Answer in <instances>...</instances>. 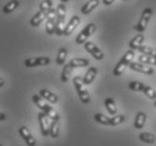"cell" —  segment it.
<instances>
[{
  "mask_svg": "<svg viewBox=\"0 0 156 146\" xmlns=\"http://www.w3.org/2000/svg\"><path fill=\"white\" fill-rule=\"evenodd\" d=\"M33 102L42 110V112L47 115L52 120H60V116L56 112V110H54V108L51 107L43 97H41L39 94H34L33 96Z\"/></svg>",
  "mask_w": 156,
  "mask_h": 146,
  "instance_id": "6da1fadb",
  "label": "cell"
},
{
  "mask_svg": "<svg viewBox=\"0 0 156 146\" xmlns=\"http://www.w3.org/2000/svg\"><path fill=\"white\" fill-rule=\"evenodd\" d=\"M134 57H135V51H133V50L127 51V52L124 54V56L121 57V60L119 61L117 64H116V66H115V69H114L115 77H119V75L122 74V72L126 70V68L130 65V63L133 62V60H134Z\"/></svg>",
  "mask_w": 156,
  "mask_h": 146,
  "instance_id": "7a4b0ae2",
  "label": "cell"
},
{
  "mask_svg": "<svg viewBox=\"0 0 156 146\" xmlns=\"http://www.w3.org/2000/svg\"><path fill=\"white\" fill-rule=\"evenodd\" d=\"M73 84L75 87V90L79 94V98L81 100L82 103H89L90 102V94H89L88 90L85 88V84L83 82V79H81L80 77H74L73 79Z\"/></svg>",
  "mask_w": 156,
  "mask_h": 146,
  "instance_id": "3957f363",
  "label": "cell"
},
{
  "mask_svg": "<svg viewBox=\"0 0 156 146\" xmlns=\"http://www.w3.org/2000/svg\"><path fill=\"white\" fill-rule=\"evenodd\" d=\"M57 20H56V28L55 34L58 36L64 35V29H65V15H66V8L63 2H61L57 6Z\"/></svg>",
  "mask_w": 156,
  "mask_h": 146,
  "instance_id": "277c9868",
  "label": "cell"
},
{
  "mask_svg": "<svg viewBox=\"0 0 156 146\" xmlns=\"http://www.w3.org/2000/svg\"><path fill=\"white\" fill-rule=\"evenodd\" d=\"M152 14H153V10L151 8H145L144 10H143V14L140 16V19H139V22L137 23V25L135 26V30H137L138 33L142 34L143 32H145L146 28H147V25H148V22L151 17H152Z\"/></svg>",
  "mask_w": 156,
  "mask_h": 146,
  "instance_id": "5b68a950",
  "label": "cell"
},
{
  "mask_svg": "<svg viewBox=\"0 0 156 146\" xmlns=\"http://www.w3.org/2000/svg\"><path fill=\"white\" fill-rule=\"evenodd\" d=\"M38 118V124L39 128H41V133L44 137L50 136V129H51V124H52V119H51L47 115H45L44 112H39L37 115Z\"/></svg>",
  "mask_w": 156,
  "mask_h": 146,
  "instance_id": "8992f818",
  "label": "cell"
},
{
  "mask_svg": "<svg viewBox=\"0 0 156 146\" xmlns=\"http://www.w3.org/2000/svg\"><path fill=\"white\" fill-rule=\"evenodd\" d=\"M94 30H96V25H94L93 23H90V24L85 26L84 28H83V30H82V32L76 36V38H75L76 44H79V45H81V44H85L89 37L94 33Z\"/></svg>",
  "mask_w": 156,
  "mask_h": 146,
  "instance_id": "52a82bcc",
  "label": "cell"
},
{
  "mask_svg": "<svg viewBox=\"0 0 156 146\" xmlns=\"http://www.w3.org/2000/svg\"><path fill=\"white\" fill-rule=\"evenodd\" d=\"M46 33L48 35H52L55 33L56 28V20H57V11L56 9L52 8L46 15Z\"/></svg>",
  "mask_w": 156,
  "mask_h": 146,
  "instance_id": "ba28073f",
  "label": "cell"
},
{
  "mask_svg": "<svg viewBox=\"0 0 156 146\" xmlns=\"http://www.w3.org/2000/svg\"><path fill=\"white\" fill-rule=\"evenodd\" d=\"M50 57L46 56H39V57H29L25 60L26 68H34V66H44V65L50 64Z\"/></svg>",
  "mask_w": 156,
  "mask_h": 146,
  "instance_id": "9c48e42d",
  "label": "cell"
},
{
  "mask_svg": "<svg viewBox=\"0 0 156 146\" xmlns=\"http://www.w3.org/2000/svg\"><path fill=\"white\" fill-rule=\"evenodd\" d=\"M18 134L23 138V141L27 144V146H36V139L34 138L30 130L26 126H21L20 128L18 129Z\"/></svg>",
  "mask_w": 156,
  "mask_h": 146,
  "instance_id": "30bf717a",
  "label": "cell"
},
{
  "mask_svg": "<svg viewBox=\"0 0 156 146\" xmlns=\"http://www.w3.org/2000/svg\"><path fill=\"white\" fill-rule=\"evenodd\" d=\"M129 68H130L133 71L140 72V73H143V74L151 75L154 73V69L151 68L149 65L143 64V63H140V62H131L130 65H129Z\"/></svg>",
  "mask_w": 156,
  "mask_h": 146,
  "instance_id": "8fae6325",
  "label": "cell"
},
{
  "mask_svg": "<svg viewBox=\"0 0 156 146\" xmlns=\"http://www.w3.org/2000/svg\"><path fill=\"white\" fill-rule=\"evenodd\" d=\"M84 48L88 51L89 53L91 54L96 60L101 61L103 59V53L101 52V50L97 46L96 44L92 43V42H87V43L84 44Z\"/></svg>",
  "mask_w": 156,
  "mask_h": 146,
  "instance_id": "7c38bea8",
  "label": "cell"
},
{
  "mask_svg": "<svg viewBox=\"0 0 156 146\" xmlns=\"http://www.w3.org/2000/svg\"><path fill=\"white\" fill-rule=\"evenodd\" d=\"M80 17L79 16H73V17L70 19V22L68 23V25L65 26V29H64V35L69 36L71 35L72 33L74 32V29L76 28L80 24Z\"/></svg>",
  "mask_w": 156,
  "mask_h": 146,
  "instance_id": "4fadbf2b",
  "label": "cell"
},
{
  "mask_svg": "<svg viewBox=\"0 0 156 146\" xmlns=\"http://www.w3.org/2000/svg\"><path fill=\"white\" fill-rule=\"evenodd\" d=\"M39 96L43 97L46 101H48V102H51V103H54V105L58 102V98H57L56 94L47 89L41 90V91H39Z\"/></svg>",
  "mask_w": 156,
  "mask_h": 146,
  "instance_id": "5bb4252c",
  "label": "cell"
},
{
  "mask_svg": "<svg viewBox=\"0 0 156 146\" xmlns=\"http://www.w3.org/2000/svg\"><path fill=\"white\" fill-rule=\"evenodd\" d=\"M99 4H100V0H89L87 4L82 6L81 12L83 15L90 14L94 8H97L98 6H99Z\"/></svg>",
  "mask_w": 156,
  "mask_h": 146,
  "instance_id": "9a60e30c",
  "label": "cell"
},
{
  "mask_svg": "<svg viewBox=\"0 0 156 146\" xmlns=\"http://www.w3.org/2000/svg\"><path fill=\"white\" fill-rule=\"evenodd\" d=\"M146 119H147V116H146L145 112H143V111L137 112L135 117V121H134V127L136 129H142L146 123Z\"/></svg>",
  "mask_w": 156,
  "mask_h": 146,
  "instance_id": "2e32d148",
  "label": "cell"
},
{
  "mask_svg": "<svg viewBox=\"0 0 156 146\" xmlns=\"http://www.w3.org/2000/svg\"><path fill=\"white\" fill-rule=\"evenodd\" d=\"M97 73H98V70H97V68H90L87 71V73H85L84 78H83V82H84L85 86H89V84H91L93 82V80L96 79L97 77Z\"/></svg>",
  "mask_w": 156,
  "mask_h": 146,
  "instance_id": "e0dca14e",
  "label": "cell"
},
{
  "mask_svg": "<svg viewBox=\"0 0 156 146\" xmlns=\"http://www.w3.org/2000/svg\"><path fill=\"white\" fill-rule=\"evenodd\" d=\"M70 65L72 68H84V66H88L90 64V61L88 59H82V57H74L72 59L70 62Z\"/></svg>",
  "mask_w": 156,
  "mask_h": 146,
  "instance_id": "ac0fdd59",
  "label": "cell"
},
{
  "mask_svg": "<svg viewBox=\"0 0 156 146\" xmlns=\"http://www.w3.org/2000/svg\"><path fill=\"white\" fill-rule=\"evenodd\" d=\"M46 12H44V11L39 10L36 12V15L34 16V17L30 19V25L33 26V27H37V26H39L41 24H42V22L46 18Z\"/></svg>",
  "mask_w": 156,
  "mask_h": 146,
  "instance_id": "d6986e66",
  "label": "cell"
},
{
  "mask_svg": "<svg viewBox=\"0 0 156 146\" xmlns=\"http://www.w3.org/2000/svg\"><path fill=\"white\" fill-rule=\"evenodd\" d=\"M144 39H145V37H144L143 34H138L137 36H135V37L129 42V47H130V50L135 51V50H137L138 47L142 46L143 43H144Z\"/></svg>",
  "mask_w": 156,
  "mask_h": 146,
  "instance_id": "ffe728a7",
  "label": "cell"
},
{
  "mask_svg": "<svg viewBox=\"0 0 156 146\" xmlns=\"http://www.w3.org/2000/svg\"><path fill=\"white\" fill-rule=\"evenodd\" d=\"M105 106H106L107 111L109 112L111 116H116L117 115V106L115 103V100L112 98H107L105 100Z\"/></svg>",
  "mask_w": 156,
  "mask_h": 146,
  "instance_id": "44dd1931",
  "label": "cell"
},
{
  "mask_svg": "<svg viewBox=\"0 0 156 146\" xmlns=\"http://www.w3.org/2000/svg\"><path fill=\"white\" fill-rule=\"evenodd\" d=\"M19 6V1L18 0H11L8 4H6L2 8V12L4 14H10Z\"/></svg>",
  "mask_w": 156,
  "mask_h": 146,
  "instance_id": "7402d4cb",
  "label": "cell"
},
{
  "mask_svg": "<svg viewBox=\"0 0 156 146\" xmlns=\"http://www.w3.org/2000/svg\"><path fill=\"white\" fill-rule=\"evenodd\" d=\"M72 70H73V68L70 65V63L64 65L62 74H61V80H62V82L69 81V79H70V77H71V74H72Z\"/></svg>",
  "mask_w": 156,
  "mask_h": 146,
  "instance_id": "603a6c76",
  "label": "cell"
},
{
  "mask_svg": "<svg viewBox=\"0 0 156 146\" xmlns=\"http://www.w3.org/2000/svg\"><path fill=\"white\" fill-rule=\"evenodd\" d=\"M66 55H68V50L65 47H61L56 56V64L63 65L65 63V60H66Z\"/></svg>",
  "mask_w": 156,
  "mask_h": 146,
  "instance_id": "cb8c5ba5",
  "label": "cell"
},
{
  "mask_svg": "<svg viewBox=\"0 0 156 146\" xmlns=\"http://www.w3.org/2000/svg\"><path fill=\"white\" fill-rule=\"evenodd\" d=\"M60 134V123L58 120H52L50 129V136L52 138H57Z\"/></svg>",
  "mask_w": 156,
  "mask_h": 146,
  "instance_id": "d4e9b609",
  "label": "cell"
},
{
  "mask_svg": "<svg viewBox=\"0 0 156 146\" xmlns=\"http://www.w3.org/2000/svg\"><path fill=\"white\" fill-rule=\"evenodd\" d=\"M139 139L146 144H153L155 142V135L152 133H140L139 134Z\"/></svg>",
  "mask_w": 156,
  "mask_h": 146,
  "instance_id": "484cf974",
  "label": "cell"
},
{
  "mask_svg": "<svg viewBox=\"0 0 156 146\" xmlns=\"http://www.w3.org/2000/svg\"><path fill=\"white\" fill-rule=\"evenodd\" d=\"M138 61L143 64H146V65H156V57H153V56H148V55H139L138 56Z\"/></svg>",
  "mask_w": 156,
  "mask_h": 146,
  "instance_id": "4316f807",
  "label": "cell"
},
{
  "mask_svg": "<svg viewBox=\"0 0 156 146\" xmlns=\"http://www.w3.org/2000/svg\"><path fill=\"white\" fill-rule=\"evenodd\" d=\"M137 51H139L142 54L144 55H148V56H153V57H156V48H153V47H149V46H140L137 48Z\"/></svg>",
  "mask_w": 156,
  "mask_h": 146,
  "instance_id": "83f0119b",
  "label": "cell"
},
{
  "mask_svg": "<svg viewBox=\"0 0 156 146\" xmlns=\"http://www.w3.org/2000/svg\"><path fill=\"white\" fill-rule=\"evenodd\" d=\"M94 120L97 123H99L101 125H105V126H110V118L105 116L103 114H96L94 115Z\"/></svg>",
  "mask_w": 156,
  "mask_h": 146,
  "instance_id": "f1b7e54d",
  "label": "cell"
},
{
  "mask_svg": "<svg viewBox=\"0 0 156 146\" xmlns=\"http://www.w3.org/2000/svg\"><path fill=\"white\" fill-rule=\"evenodd\" d=\"M144 87H145V84L139 81H131L130 83L128 84V88H129V89L133 90V91H137V92H139V91L143 92Z\"/></svg>",
  "mask_w": 156,
  "mask_h": 146,
  "instance_id": "f546056e",
  "label": "cell"
},
{
  "mask_svg": "<svg viewBox=\"0 0 156 146\" xmlns=\"http://www.w3.org/2000/svg\"><path fill=\"white\" fill-rule=\"evenodd\" d=\"M53 8V2H52V0H44L41 6H39V10L44 11V12H48Z\"/></svg>",
  "mask_w": 156,
  "mask_h": 146,
  "instance_id": "4dcf8cb0",
  "label": "cell"
},
{
  "mask_svg": "<svg viewBox=\"0 0 156 146\" xmlns=\"http://www.w3.org/2000/svg\"><path fill=\"white\" fill-rule=\"evenodd\" d=\"M125 121L124 115H116L112 118H110V126H118L119 124Z\"/></svg>",
  "mask_w": 156,
  "mask_h": 146,
  "instance_id": "1f68e13d",
  "label": "cell"
},
{
  "mask_svg": "<svg viewBox=\"0 0 156 146\" xmlns=\"http://www.w3.org/2000/svg\"><path fill=\"white\" fill-rule=\"evenodd\" d=\"M143 92H144V94H146V96L148 97L149 99L156 100V92H155V90L152 89L151 87L145 86V87H144V89H143Z\"/></svg>",
  "mask_w": 156,
  "mask_h": 146,
  "instance_id": "d6a6232c",
  "label": "cell"
},
{
  "mask_svg": "<svg viewBox=\"0 0 156 146\" xmlns=\"http://www.w3.org/2000/svg\"><path fill=\"white\" fill-rule=\"evenodd\" d=\"M114 1H115V0H102V2L106 5V6H110V5L112 4Z\"/></svg>",
  "mask_w": 156,
  "mask_h": 146,
  "instance_id": "836d02e7",
  "label": "cell"
},
{
  "mask_svg": "<svg viewBox=\"0 0 156 146\" xmlns=\"http://www.w3.org/2000/svg\"><path fill=\"white\" fill-rule=\"evenodd\" d=\"M6 120V115L4 112H0V121H4Z\"/></svg>",
  "mask_w": 156,
  "mask_h": 146,
  "instance_id": "e575fe53",
  "label": "cell"
},
{
  "mask_svg": "<svg viewBox=\"0 0 156 146\" xmlns=\"http://www.w3.org/2000/svg\"><path fill=\"white\" fill-rule=\"evenodd\" d=\"M4 84H5V82H4V80H2V79L0 78V88H1V87L4 86Z\"/></svg>",
  "mask_w": 156,
  "mask_h": 146,
  "instance_id": "d590c367",
  "label": "cell"
},
{
  "mask_svg": "<svg viewBox=\"0 0 156 146\" xmlns=\"http://www.w3.org/2000/svg\"><path fill=\"white\" fill-rule=\"evenodd\" d=\"M61 1H62V2H68L69 0H61Z\"/></svg>",
  "mask_w": 156,
  "mask_h": 146,
  "instance_id": "8d00e7d4",
  "label": "cell"
},
{
  "mask_svg": "<svg viewBox=\"0 0 156 146\" xmlns=\"http://www.w3.org/2000/svg\"><path fill=\"white\" fill-rule=\"evenodd\" d=\"M154 106H155V107H156V100H155V101H154Z\"/></svg>",
  "mask_w": 156,
  "mask_h": 146,
  "instance_id": "74e56055",
  "label": "cell"
},
{
  "mask_svg": "<svg viewBox=\"0 0 156 146\" xmlns=\"http://www.w3.org/2000/svg\"><path fill=\"white\" fill-rule=\"evenodd\" d=\"M0 146H2V145H1V144H0Z\"/></svg>",
  "mask_w": 156,
  "mask_h": 146,
  "instance_id": "f35d334b",
  "label": "cell"
}]
</instances>
